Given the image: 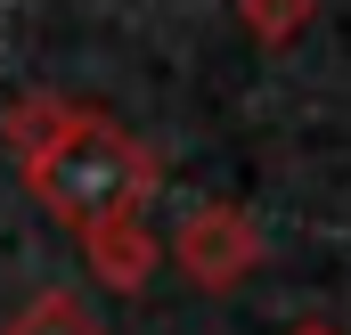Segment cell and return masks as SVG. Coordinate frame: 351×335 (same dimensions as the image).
<instances>
[{"instance_id": "1", "label": "cell", "mask_w": 351, "mask_h": 335, "mask_svg": "<svg viewBox=\"0 0 351 335\" xmlns=\"http://www.w3.org/2000/svg\"><path fill=\"white\" fill-rule=\"evenodd\" d=\"M0 139H8V156L25 172V188L82 238L98 221H114V213H139L147 196H156V148L147 139H131L123 123H106V115H90L74 98H58V90H25L16 106H8V123H0Z\"/></svg>"}, {"instance_id": "2", "label": "cell", "mask_w": 351, "mask_h": 335, "mask_svg": "<svg viewBox=\"0 0 351 335\" xmlns=\"http://www.w3.org/2000/svg\"><path fill=\"white\" fill-rule=\"evenodd\" d=\"M172 262H180V278H188V286L229 294L237 278H254V270H262V221H254L245 205H229V196L188 205V221L172 229Z\"/></svg>"}, {"instance_id": "3", "label": "cell", "mask_w": 351, "mask_h": 335, "mask_svg": "<svg viewBox=\"0 0 351 335\" xmlns=\"http://www.w3.org/2000/svg\"><path fill=\"white\" fill-rule=\"evenodd\" d=\"M156 229L139 221V213H114V221H98L82 229V262L98 270V286H114V294H139L147 286V270H156Z\"/></svg>"}, {"instance_id": "4", "label": "cell", "mask_w": 351, "mask_h": 335, "mask_svg": "<svg viewBox=\"0 0 351 335\" xmlns=\"http://www.w3.org/2000/svg\"><path fill=\"white\" fill-rule=\"evenodd\" d=\"M0 335H106V327L90 319V303H82V294H66V286H41V294H33V303H25V311H16Z\"/></svg>"}, {"instance_id": "5", "label": "cell", "mask_w": 351, "mask_h": 335, "mask_svg": "<svg viewBox=\"0 0 351 335\" xmlns=\"http://www.w3.org/2000/svg\"><path fill=\"white\" fill-rule=\"evenodd\" d=\"M311 8H319V0H237V25H245L262 49H294L302 25H311Z\"/></svg>"}, {"instance_id": "6", "label": "cell", "mask_w": 351, "mask_h": 335, "mask_svg": "<svg viewBox=\"0 0 351 335\" xmlns=\"http://www.w3.org/2000/svg\"><path fill=\"white\" fill-rule=\"evenodd\" d=\"M294 335H343V327H327V319H302V327H294Z\"/></svg>"}]
</instances>
